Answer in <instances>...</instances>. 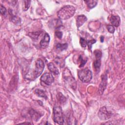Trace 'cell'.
Wrapping results in <instances>:
<instances>
[{"label": "cell", "mask_w": 125, "mask_h": 125, "mask_svg": "<svg viewBox=\"0 0 125 125\" xmlns=\"http://www.w3.org/2000/svg\"><path fill=\"white\" fill-rule=\"evenodd\" d=\"M29 114L30 115V116L32 118V119L35 121H38L41 117V115H40V114L38 112H36L35 110H34L33 109H31L29 110Z\"/></svg>", "instance_id": "7c38bea8"}, {"label": "cell", "mask_w": 125, "mask_h": 125, "mask_svg": "<svg viewBox=\"0 0 125 125\" xmlns=\"http://www.w3.org/2000/svg\"><path fill=\"white\" fill-rule=\"evenodd\" d=\"M30 0H24V6L23 7V10L26 11L28 9L30 5Z\"/></svg>", "instance_id": "44dd1931"}, {"label": "cell", "mask_w": 125, "mask_h": 125, "mask_svg": "<svg viewBox=\"0 0 125 125\" xmlns=\"http://www.w3.org/2000/svg\"><path fill=\"white\" fill-rule=\"evenodd\" d=\"M84 2L87 4V6L89 8L91 9L95 7L96 6L98 1L96 0H89L84 1Z\"/></svg>", "instance_id": "9a60e30c"}, {"label": "cell", "mask_w": 125, "mask_h": 125, "mask_svg": "<svg viewBox=\"0 0 125 125\" xmlns=\"http://www.w3.org/2000/svg\"><path fill=\"white\" fill-rule=\"evenodd\" d=\"M110 21L112 25L118 27L120 24V18L119 16L112 15L110 18Z\"/></svg>", "instance_id": "8fae6325"}, {"label": "cell", "mask_w": 125, "mask_h": 125, "mask_svg": "<svg viewBox=\"0 0 125 125\" xmlns=\"http://www.w3.org/2000/svg\"><path fill=\"white\" fill-rule=\"evenodd\" d=\"M35 93L37 95H38L39 97L44 98L45 99H47V97L44 92L43 90L42 89H36L35 90Z\"/></svg>", "instance_id": "d6986e66"}, {"label": "cell", "mask_w": 125, "mask_h": 125, "mask_svg": "<svg viewBox=\"0 0 125 125\" xmlns=\"http://www.w3.org/2000/svg\"><path fill=\"white\" fill-rule=\"evenodd\" d=\"M55 34L56 35V36L59 38V39H62V33L61 31H56L55 32Z\"/></svg>", "instance_id": "4316f807"}, {"label": "cell", "mask_w": 125, "mask_h": 125, "mask_svg": "<svg viewBox=\"0 0 125 125\" xmlns=\"http://www.w3.org/2000/svg\"><path fill=\"white\" fill-rule=\"evenodd\" d=\"M11 21L16 25H20L21 22V19L20 17L14 15L11 16Z\"/></svg>", "instance_id": "2e32d148"}, {"label": "cell", "mask_w": 125, "mask_h": 125, "mask_svg": "<svg viewBox=\"0 0 125 125\" xmlns=\"http://www.w3.org/2000/svg\"><path fill=\"white\" fill-rule=\"evenodd\" d=\"M80 42L83 47H85L87 44V41L83 38H81Z\"/></svg>", "instance_id": "7402d4cb"}, {"label": "cell", "mask_w": 125, "mask_h": 125, "mask_svg": "<svg viewBox=\"0 0 125 125\" xmlns=\"http://www.w3.org/2000/svg\"><path fill=\"white\" fill-rule=\"evenodd\" d=\"M42 31H36V32H30L28 34V36H29L31 39L33 40H37L40 35H42Z\"/></svg>", "instance_id": "5bb4252c"}, {"label": "cell", "mask_w": 125, "mask_h": 125, "mask_svg": "<svg viewBox=\"0 0 125 125\" xmlns=\"http://www.w3.org/2000/svg\"><path fill=\"white\" fill-rule=\"evenodd\" d=\"M44 68V64L43 61L40 59H38L35 63V68L34 71L35 78H37L42 74Z\"/></svg>", "instance_id": "277c9868"}, {"label": "cell", "mask_w": 125, "mask_h": 125, "mask_svg": "<svg viewBox=\"0 0 125 125\" xmlns=\"http://www.w3.org/2000/svg\"><path fill=\"white\" fill-rule=\"evenodd\" d=\"M102 78V81L99 85V92L100 94L101 95L103 94L104 91L105 89L106 88V86L107 85V74L105 73L101 76Z\"/></svg>", "instance_id": "52a82bcc"}, {"label": "cell", "mask_w": 125, "mask_h": 125, "mask_svg": "<svg viewBox=\"0 0 125 125\" xmlns=\"http://www.w3.org/2000/svg\"><path fill=\"white\" fill-rule=\"evenodd\" d=\"M0 11L1 14L4 15H5V14L6 12V9L5 7H4L2 5H1L0 7Z\"/></svg>", "instance_id": "83f0119b"}, {"label": "cell", "mask_w": 125, "mask_h": 125, "mask_svg": "<svg viewBox=\"0 0 125 125\" xmlns=\"http://www.w3.org/2000/svg\"><path fill=\"white\" fill-rule=\"evenodd\" d=\"M87 21V18L84 15L78 16L76 19V25L77 27H80Z\"/></svg>", "instance_id": "30bf717a"}, {"label": "cell", "mask_w": 125, "mask_h": 125, "mask_svg": "<svg viewBox=\"0 0 125 125\" xmlns=\"http://www.w3.org/2000/svg\"><path fill=\"white\" fill-rule=\"evenodd\" d=\"M57 98L58 101L61 104H63L66 102V98L61 92H59L58 93L57 95Z\"/></svg>", "instance_id": "ac0fdd59"}, {"label": "cell", "mask_w": 125, "mask_h": 125, "mask_svg": "<svg viewBox=\"0 0 125 125\" xmlns=\"http://www.w3.org/2000/svg\"><path fill=\"white\" fill-rule=\"evenodd\" d=\"M94 67L96 71H99L101 66V59L96 58L93 63Z\"/></svg>", "instance_id": "e0dca14e"}, {"label": "cell", "mask_w": 125, "mask_h": 125, "mask_svg": "<svg viewBox=\"0 0 125 125\" xmlns=\"http://www.w3.org/2000/svg\"><path fill=\"white\" fill-rule=\"evenodd\" d=\"M41 80L45 84L49 85H51L54 82V77L51 74L45 73L42 76Z\"/></svg>", "instance_id": "8992f818"}, {"label": "cell", "mask_w": 125, "mask_h": 125, "mask_svg": "<svg viewBox=\"0 0 125 125\" xmlns=\"http://www.w3.org/2000/svg\"><path fill=\"white\" fill-rule=\"evenodd\" d=\"M79 60L80 61V64L79 65V67H83L84 65V64L86 63V60H84L83 59V57L82 56V55H80V57H79Z\"/></svg>", "instance_id": "cb8c5ba5"}, {"label": "cell", "mask_w": 125, "mask_h": 125, "mask_svg": "<svg viewBox=\"0 0 125 125\" xmlns=\"http://www.w3.org/2000/svg\"><path fill=\"white\" fill-rule=\"evenodd\" d=\"M48 68L51 72H52L55 75H58L59 73L58 69L55 66V65L52 62H50L48 64Z\"/></svg>", "instance_id": "4fadbf2b"}, {"label": "cell", "mask_w": 125, "mask_h": 125, "mask_svg": "<svg viewBox=\"0 0 125 125\" xmlns=\"http://www.w3.org/2000/svg\"><path fill=\"white\" fill-rule=\"evenodd\" d=\"M106 28L108 31V32L110 33H113L115 31L114 27L112 25H107L106 26Z\"/></svg>", "instance_id": "484cf974"}, {"label": "cell", "mask_w": 125, "mask_h": 125, "mask_svg": "<svg viewBox=\"0 0 125 125\" xmlns=\"http://www.w3.org/2000/svg\"><path fill=\"white\" fill-rule=\"evenodd\" d=\"M94 54L95 56V58L101 59V57L102 56V53L101 51L99 50H95L94 51Z\"/></svg>", "instance_id": "603a6c76"}, {"label": "cell", "mask_w": 125, "mask_h": 125, "mask_svg": "<svg viewBox=\"0 0 125 125\" xmlns=\"http://www.w3.org/2000/svg\"><path fill=\"white\" fill-rule=\"evenodd\" d=\"M101 42H104V37L103 36H102L101 37Z\"/></svg>", "instance_id": "f1b7e54d"}, {"label": "cell", "mask_w": 125, "mask_h": 125, "mask_svg": "<svg viewBox=\"0 0 125 125\" xmlns=\"http://www.w3.org/2000/svg\"><path fill=\"white\" fill-rule=\"evenodd\" d=\"M49 42H50V36L48 33H45L44 35L43 38L40 42L41 46L43 48H45L47 47L49 44Z\"/></svg>", "instance_id": "9c48e42d"}, {"label": "cell", "mask_w": 125, "mask_h": 125, "mask_svg": "<svg viewBox=\"0 0 125 125\" xmlns=\"http://www.w3.org/2000/svg\"><path fill=\"white\" fill-rule=\"evenodd\" d=\"M65 82L69 84V85L74 90L76 89L77 83L75 79L71 76H68L64 77Z\"/></svg>", "instance_id": "ba28073f"}, {"label": "cell", "mask_w": 125, "mask_h": 125, "mask_svg": "<svg viewBox=\"0 0 125 125\" xmlns=\"http://www.w3.org/2000/svg\"><path fill=\"white\" fill-rule=\"evenodd\" d=\"M75 11V7L72 5H67L62 7L58 12V16L61 20H67L74 15Z\"/></svg>", "instance_id": "6da1fadb"}, {"label": "cell", "mask_w": 125, "mask_h": 125, "mask_svg": "<svg viewBox=\"0 0 125 125\" xmlns=\"http://www.w3.org/2000/svg\"><path fill=\"white\" fill-rule=\"evenodd\" d=\"M98 114L101 120H106L111 118L112 115V113L111 111H108L105 106H103L100 109Z\"/></svg>", "instance_id": "5b68a950"}, {"label": "cell", "mask_w": 125, "mask_h": 125, "mask_svg": "<svg viewBox=\"0 0 125 125\" xmlns=\"http://www.w3.org/2000/svg\"><path fill=\"white\" fill-rule=\"evenodd\" d=\"M96 42V41L94 39H92V40H89V41H87V45H88L89 49H91V48H92V44L95 43Z\"/></svg>", "instance_id": "d4e9b609"}, {"label": "cell", "mask_w": 125, "mask_h": 125, "mask_svg": "<svg viewBox=\"0 0 125 125\" xmlns=\"http://www.w3.org/2000/svg\"><path fill=\"white\" fill-rule=\"evenodd\" d=\"M67 46H68V45L66 43H58L56 45V48L57 49L62 51L64 49H66L67 48Z\"/></svg>", "instance_id": "ffe728a7"}, {"label": "cell", "mask_w": 125, "mask_h": 125, "mask_svg": "<svg viewBox=\"0 0 125 125\" xmlns=\"http://www.w3.org/2000/svg\"><path fill=\"white\" fill-rule=\"evenodd\" d=\"M78 75L80 80L83 83H88L92 78V73L87 68L80 70Z\"/></svg>", "instance_id": "7a4b0ae2"}, {"label": "cell", "mask_w": 125, "mask_h": 125, "mask_svg": "<svg viewBox=\"0 0 125 125\" xmlns=\"http://www.w3.org/2000/svg\"><path fill=\"white\" fill-rule=\"evenodd\" d=\"M53 118L55 122L59 125H62L64 122L63 113L61 107L55 106L53 109Z\"/></svg>", "instance_id": "3957f363"}]
</instances>
